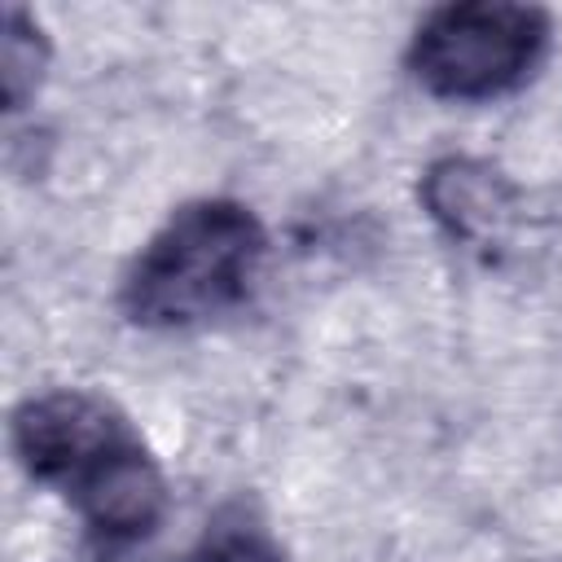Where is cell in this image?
Returning a JSON list of instances; mask_svg holds the SVG:
<instances>
[{
  "instance_id": "obj_1",
  "label": "cell",
  "mask_w": 562,
  "mask_h": 562,
  "mask_svg": "<svg viewBox=\"0 0 562 562\" xmlns=\"http://www.w3.org/2000/svg\"><path fill=\"white\" fill-rule=\"evenodd\" d=\"M268 228L237 198H198L162 220L123 272L119 303L140 329H193L237 312L263 272Z\"/></svg>"
},
{
  "instance_id": "obj_2",
  "label": "cell",
  "mask_w": 562,
  "mask_h": 562,
  "mask_svg": "<svg viewBox=\"0 0 562 562\" xmlns=\"http://www.w3.org/2000/svg\"><path fill=\"white\" fill-rule=\"evenodd\" d=\"M553 22L536 4L465 0L422 18L408 40L413 79L439 101H496L522 88L549 53Z\"/></svg>"
},
{
  "instance_id": "obj_3",
  "label": "cell",
  "mask_w": 562,
  "mask_h": 562,
  "mask_svg": "<svg viewBox=\"0 0 562 562\" xmlns=\"http://www.w3.org/2000/svg\"><path fill=\"white\" fill-rule=\"evenodd\" d=\"M13 452L35 483L70 492L114 443L136 435L127 417L97 391L57 386L13 408Z\"/></svg>"
},
{
  "instance_id": "obj_4",
  "label": "cell",
  "mask_w": 562,
  "mask_h": 562,
  "mask_svg": "<svg viewBox=\"0 0 562 562\" xmlns=\"http://www.w3.org/2000/svg\"><path fill=\"white\" fill-rule=\"evenodd\" d=\"M66 496L101 553L145 544L167 518V474L136 435L114 443Z\"/></svg>"
},
{
  "instance_id": "obj_5",
  "label": "cell",
  "mask_w": 562,
  "mask_h": 562,
  "mask_svg": "<svg viewBox=\"0 0 562 562\" xmlns=\"http://www.w3.org/2000/svg\"><path fill=\"white\" fill-rule=\"evenodd\" d=\"M422 202L452 241H487L514 211V184L479 158H439L422 176Z\"/></svg>"
},
{
  "instance_id": "obj_6",
  "label": "cell",
  "mask_w": 562,
  "mask_h": 562,
  "mask_svg": "<svg viewBox=\"0 0 562 562\" xmlns=\"http://www.w3.org/2000/svg\"><path fill=\"white\" fill-rule=\"evenodd\" d=\"M48 66V40L40 22H31L22 9L4 13V35H0V83H4V110H22L26 97H35L40 79Z\"/></svg>"
},
{
  "instance_id": "obj_7",
  "label": "cell",
  "mask_w": 562,
  "mask_h": 562,
  "mask_svg": "<svg viewBox=\"0 0 562 562\" xmlns=\"http://www.w3.org/2000/svg\"><path fill=\"white\" fill-rule=\"evenodd\" d=\"M184 562H285V553L263 527L228 522V527H215Z\"/></svg>"
}]
</instances>
